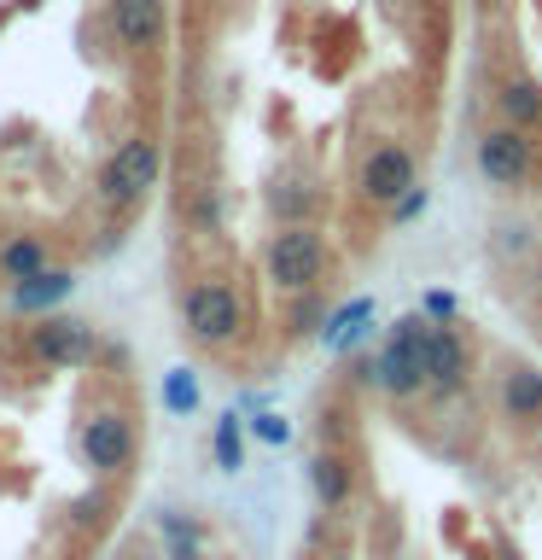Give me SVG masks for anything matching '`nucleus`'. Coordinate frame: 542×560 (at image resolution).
<instances>
[{"label": "nucleus", "instance_id": "5", "mask_svg": "<svg viewBox=\"0 0 542 560\" xmlns=\"http://www.w3.org/2000/svg\"><path fill=\"white\" fill-rule=\"evenodd\" d=\"M426 327L432 322H420V315H409V322H397L391 327V339L379 345V357H374V385L391 402H414L420 392H426Z\"/></svg>", "mask_w": 542, "mask_h": 560}, {"label": "nucleus", "instance_id": "22", "mask_svg": "<svg viewBox=\"0 0 542 560\" xmlns=\"http://www.w3.org/2000/svg\"><path fill=\"white\" fill-rule=\"evenodd\" d=\"M70 520H76V525H99V520H105V497H99V490H94V497L70 502Z\"/></svg>", "mask_w": 542, "mask_h": 560}, {"label": "nucleus", "instance_id": "11", "mask_svg": "<svg viewBox=\"0 0 542 560\" xmlns=\"http://www.w3.org/2000/svg\"><path fill=\"white\" fill-rule=\"evenodd\" d=\"M496 409L507 427H542V368L537 362H519V357H507L502 362V374H496Z\"/></svg>", "mask_w": 542, "mask_h": 560}, {"label": "nucleus", "instance_id": "2", "mask_svg": "<svg viewBox=\"0 0 542 560\" xmlns=\"http://www.w3.org/2000/svg\"><path fill=\"white\" fill-rule=\"evenodd\" d=\"M327 234L315 222H292V228H274L269 245H262V275H269V287L274 292H292V298H304L321 287V275H327Z\"/></svg>", "mask_w": 542, "mask_h": 560}, {"label": "nucleus", "instance_id": "3", "mask_svg": "<svg viewBox=\"0 0 542 560\" xmlns=\"http://www.w3.org/2000/svg\"><path fill=\"white\" fill-rule=\"evenodd\" d=\"M181 332L199 350L239 345V332H245V298H239V287H227V280H216V275L192 280V287L181 292Z\"/></svg>", "mask_w": 542, "mask_h": 560}, {"label": "nucleus", "instance_id": "18", "mask_svg": "<svg viewBox=\"0 0 542 560\" xmlns=\"http://www.w3.org/2000/svg\"><path fill=\"white\" fill-rule=\"evenodd\" d=\"M157 397H164V415H175V420H192L199 415V402H204V392H199V374L181 362V368H169L164 374V385H157Z\"/></svg>", "mask_w": 542, "mask_h": 560}, {"label": "nucleus", "instance_id": "7", "mask_svg": "<svg viewBox=\"0 0 542 560\" xmlns=\"http://www.w3.org/2000/svg\"><path fill=\"white\" fill-rule=\"evenodd\" d=\"M30 357L47 362V368H94L105 357V339L94 322H82V315H42V322L30 327Z\"/></svg>", "mask_w": 542, "mask_h": 560}, {"label": "nucleus", "instance_id": "10", "mask_svg": "<svg viewBox=\"0 0 542 560\" xmlns=\"http://www.w3.org/2000/svg\"><path fill=\"white\" fill-rule=\"evenodd\" d=\"M105 24H111L117 47L157 52L169 35V0H105Z\"/></svg>", "mask_w": 542, "mask_h": 560}, {"label": "nucleus", "instance_id": "16", "mask_svg": "<svg viewBox=\"0 0 542 560\" xmlns=\"http://www.w3.org/2000/svg\"><path fill=\"white\" fill-rule=\"evenodd\" d=\"M157 537H164L169 560H204V525L181 508H157Z\"/></svg>", "mask_w": 542, "mask_h": 560}, {"label": "nucleus", "instance_id": "14", "mask_svg": "<svg viewBox=\"0 0 542 560\" xmlns=\"http://www.w3.org/2000/svg\"><path fill=\"white\" fill-rule=\"evenodd\" d=\"M496 122H507V129H542V82L537 77H507L496 88Z\"/></svg>", "mask_w": 542, "mask_h": 560}, {"label": "nucleus", "instance_id": "20", "mask_svg": "<svg viewBox=\"0 0 542 560\" xmlns=\"http://www.w3.org/2000/svg\"><path fill=\"white\" fill-rule=\"evenodd\" d=\"M245 432L257 438V444H292V427H286V415H274V409H262L257 420H245Z\"/></svg>", "mask_w": 542, "mask_h": 560}, {"label": "nucleus", "instance_id": "6", "mask_svg": "<svg viewBox=\"0 0 542 560\" xmlns=\"http://www.w3.org/2000/svg\"><path fill=\"white\" fill-rule=\"evenodd\" d=\"M472 164H479V175L490 187L519 192V187H531V175H537V147L525 129L490 122V129H479V140H472Z\"/></svg>", "mask_w": 542, "mask_h": 560}, {"label": "nucleus", "instance_id": "13", "mask_svg": "<svg viewBox=\"0 0 542 560\" xmlns=\"http://www.w3.org/2000/svg\"><path fill=\"white\" fill-rule=\"evenodd\" d=\"M52 269V245L47 234H7L0 240V280L17 287V280H35Z\"/></svg>", "mask_w": 542, "mask_h": 560}, {"label": "nucleus", "instance_id": "9", "mask_svg": "<svg viewBox=\"0 0 542 560\" xmlns=\"http://www.w3.org/2000/svg\"><path fill=\"white\" fill-rule=\"evenodd\" d=\"M472 385V350L461 339V327L432 322L426 327V392L437 397H461Z\"/></svg>", "mask_w": 542, "mask_h": 560}, {"label": "nucleus", "instance_id": "23", "mask_svg": "<svg viewBox=\"0 0 542 560\" xmlns=\"http://www.w3.org/2000/svg\"><path fill=\"white\" fill-rule=\"evenodd\" d=\"M420 210H426V187H414V192H409V199H402V205L391 210V222H414V217H420Z\"/></svg>", "mask_w": 542, "mask_h": 560}, {"label": "nucleus", "instance_id": "12", "mask_svg": "<svg viewBox=\"0 0 542 560\" xmlns=\"http://www.w3.org/2000/svg\"><path fill=\"white\" fill-rule=\"evenodd\" d=\"M70 298H76V269H64V262H52L47 275L35 280H17V287H7V310L24 315V322H42V315H59Z\"/></svg>", "mask_w": 542, "mask_h": 560}, {"label": "nucleus", "instance_id": "21", "mask_svg": "<svg viewBox=\"0 0 542 560\" xmlns=\"http://www.w3.org/2000/svg\"><path fill=\"white\" fill-rule=\"evenodd\" d=\"M181 217H187L192 228H216V222H222V199H216V187H199V192H192V205H181Z\"/></svg>", "mask_w": 542, "mask_h": 560}, {"label": "nucleus", "instance_id": "8", "mask_svg": "<svg viewBox=\"0 0 542 560\" xmlns=\"http://www.w3.org/2000/svg\"><path fill=\"white\" fill-rule=\"evenodd\" d=\"M140 455V432L129 409H94L82 420V462L99 472V479H122Z\"/></svg>", "mask_w": 542, "mask_h": 560}, {"label": "nucleus", "instance_id": "24", "mask_svg": "<svg viewBox=\"0 0 542 560\" xmlns=\"http://www.w3.org/2000/svg\"><path fill=\"white\" fill-rule=\"evenodd\" d=\"M204 560H234V555H210V549H204Z\"/></svg>", "mask_w": 542, "mask_h": 560}, {"label": "nucleus", "instance_id": "4", "mask_svg": "<svg viewBox=\"0 0 542 560\" xmlns=\"http://www.w3.org/2000/svg\"><path fill=\"white\" fill-rule=\"evenodd\" d=\"M414 187H420V152L409 140H379V147L362 152V164H356V199L362 205L397 210Z\"/></svg>", "mask_w": 542, "mask_h": 560}, {"label": "nucleus", "instance_id": "1", "mask_svg": "<svg viewBox=\"0 0 542 560\" xmlns=\"http://www.w3.org/2000/svg\"><path fill=\"white\" fill-rule=\"evenodd\" d=\"M164 182V140L157 135H129L117 140L111 158L99 164L94 175V199L111 210V217H129L152 199V187Z\"/></svg>", "mask_w": 542, "mask_h": 560}, {"label": "nucleus", "instance_id": "17", "mask_svg": "<svg viewBox=\"0 0 542 560\" xmlns=\"http://www.w3.org/2000/svg\"><path fill=\"white\" fill-rule=\"evenodd\" d=\"M269 210L280 217V228H292V222H315V217H321V187H315V182H274Z\"/></svg>", "mask_w": 542, "mask_h": 560}, {"label": "nucleus", "instance_id": "19", "mask_svg": "<svg viewBox=\"0 0 542 560\" xmlns=\"http://www.w3.org/2000/svg\"><path fill=\"white\" fill-rule=\"evenodd\" d=\"M210 455H216V472H239L245 467V415L227 409L210 432Z\"/></svg>", "mask_w": 542, "mask_h": 560}, {"label": "nucleus", "instance_id": "15", "mask_svg": "<svg viewBox=\"0 0 542 560\" xmlns=\"http://www.w3.org/2000/svg\"><path fill=\"white\" fill-rule=\"evenodd\" d=\"M309 490L321 508H350V497H356V472H350V462L339 450H321L309 462Z\"/></svg>", "mask_w": 542, "mask_h": 560}]
</instances>
